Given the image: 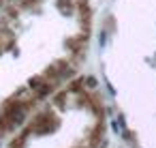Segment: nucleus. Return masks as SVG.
Masks as SVG:
<instances>
[{
    "label": "nucleus",
    "instance_id": "nucleus-6",
    "mask_svg": "<svg viewBox=\"0 0 156 148\" xmlns=\"http://www.w3.org/2000/svg\"><path fill=\"white\" fill-rule=\"evenodd\" d=\"M88 84H90V88H94V86H96V80H94V77H88Z\"/></svg>",
    "mask_w": 156,
    "mask_h": 148
},
{
    "label": "nucleus",
    "instance_id": "nucleus-2",
    "mask_svg": "<svg viewBox=\"0 0 156 148\" xmlns=\"http://www.w3.org/2000/svg\"><path fill=\"white\" fill-rule=\"evenodd\" d=\"M101 137H103V122H101V124H96V129H94V133H92V139H90V146H92V148H96Z\"/></svg>",
    "mask_w": 156,
    "mask_h": 148
},
{
    "label": "nucleus",
    "instance_id": "nucleus-4",
    "mask_svg": "<svg viewBox=\"0 0 156 148\" xmlns=\"http://www.w3.org/2000/svg\"><path fill=\"white\" fill-rule=\"evenodd\" d=\"M49 92H51V86H49V84H41V86L37 88V94H39V97H47Z\"/></svg>",
    "mask_w": 156,
    "mask_h": 148
},
{
    "label": "nucleus",
    "instance_id": "nucleus-1",
    "mask_svg": "<svg viewBox=\"0 0 156 148\" xmlns=\"http://www.w3.org/2000/svg\"><path fill=\"white\" fill-rule=\"evenodd\" d=\"M58 124H60V120H58L56 114H51V112H43V114H39V116L32 120L30 131L43 135V133H51V131H56Z\"/></svg>",
    "mask_w": 156,
    "mask_h": 148
},
{
    "label": "nucleus",
    "instance_id": "nucleus-5",
    "mask_svg": "<svg viewBox=\"0 0 156 148\" xmlns=\"http://www.w3.org/2000/svg\"><path fill=\"white\" fill-rule=\"evenodd\" d=\"M24 142H26V135H20V137H17V142H13V144H11V148H22V146H24Z\"/></svg>",
    "mask_w": 156,
    "mask_h": 148
},
{
    "label": "nucleus",
    "instance_id": "nucleus-3",
    "mask_svg": "<svg viewBox=\"0 0 156 148\" xmlns=\"http://www.w3.org/2000/svg\"><path fill=\"white\" fill-rule=\"evenodd\" d=\"M58 9H60V13H71L73 11V2H71V0H60V2H58Z\"/></svg>",
    "mask_w": 156,
    "mask_h": 148
}]
</instances>
